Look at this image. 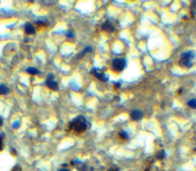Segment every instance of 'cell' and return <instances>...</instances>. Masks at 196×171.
<instances>
[{"instance_id":"5bb4252c","label":"cell","mask_w":196,"mask_h":171,"mask_svg":"<svg viewBox=\"0 0 196 171\" xmlns=\"http://www.w3.org/2000/svg\"><path fill=\"white\" fill-rule=\"evenodd\" d=\"M187 104H188L190 107L196 109V99H191L190 101H188Z\"/></svg>"},{"instance_id":"7c38bea8","label":"cell","mask_w":196,"mask_h":171,"mask_svg":"<svg viewBox=\"0 0 196 171\" xmlns=\"http://www.w3.org/2000/svg\"><path fill=\"white\" fill-rule=\"evenodd\" d=\"M191 15L192 17L196 16V1H193L192 2V6H191Z\"/></svg>"},{"instance_id":"e0dca14e","label":"cell","mask_w":196,"mask_h":171,"mask_svg":"<svg viewBox=\"0 0 196 171\" xmlns=\"http://www.w3.org/2000/svg\"><path fill=\"white\" fill-rule=\"evenodd\" d=\"M74 34L73 31H71V30H69V31L67 32V38H74Z\"/></svg>"},{"instance_id":"30bf717a","label":"cell","mask_w":196,"mask_h":171,"mask_svg":"<svg viewBox=\"0 0 196 171\" xmlns=\"http://www.w3.org/2000/svg\"><path fill=\"white\" fill-rule=\"evenodd\" d=\"M92 52V48L90 46H87L84 49H83L82 52H81L79 54H77V59H81L82 57H83L85 55L86 53L88 52Z\"/></svg>"},{"instance_id":"6da1fadb","label":"cell","mask_w":196,"mask_h":171,"mask_svg":"<svg viewBox=\"0 0 196 171\" xmlns=\"http://www.w3.org/2000/svg\"><path fill=\"white\" fill-rule=\"evenodd\" d=\"M69 128L77 134H81L88 128V123L85 117L80 115L69 124Z\"/></svg>"},{"instance_id":"ffe728a7","label":"cell","mask_w":196,"mask_h":171,"mask_svg":"<svg viewBox=\"0 0 196 171\" xmlns=\"http://www.w3.org/2000/svg\"><path fill=\"white\" fill-rule=\"evenodd\" d=\"M2 124H3V121H2V118L1 117H0V127H1V126H2Z\"/></svg>"},{"instance_id":"9c48e42d","label":"cell","mask_w":196,"mask_h":171,"mask_svg":"<svg viewBox=\"0 0 196 171\" xmlns=\"http://www.w3.org/2000/svg\"><path fill=\"white\" fill-rule=\"evenodd\" d=\"M9 92H10V90L6 85H5L4 84H0V94L7 95V94H9Z\"/></svg>"},{"instance_id":"d6986e66","label":"cell","mask_w":196,"mask_h":171,"mask_svg":"<svg viewBox=\"0 0 196 171\" xmlns=\"http://www.w3.org/2000/svg\"><path fill=\"white\" fill-rule=\"evenodd\" d=\"M13 171H22L21 167L19 166V165H16V166H15V167H13Z\"/></svg>"},{"instance_id":"4fadbf2b","label":"cell","mask_w":196,"mask_h":171,"mask_svg":"<svg viewBox=\"0 0 196 171\" xmlns=\"http://www.w3.org/2000/svg\"><path fill=\"white\" fill-rule=\"evenodd\" d=\"M156 158L158 159V160H159V161H161V160H163V159L165 158V150H160V151H158V153L156 154Z\"/></svg>"},{"instance_id":"7a4b0ae2","label":"cell","mask_w":196,"mask_h":171,"mask_svg":"<svg viewBox=\"0 0 196 171\" xmlns=\"http://www.w3.org/2000/svg\"><path fill=\"white\" fill-rule=\"evenodd\" d=\"M195 56L194 51H188L182 53L179 60V65L181 67L190 68L193 65V59Z\"/></svg>"},{"instance_id":"9a60e30c","label":"cell","mask_w":196,"mask_h":171,"mask_svg":"<svg viewBox=\"0 0 196 171\" xmlns=\"http://www.w3.org/2000/svg\"><path fill=\"white\" fill-rule=\"evenodd\" d=\"M119 136L120 137V138L123 139V140H125V139H127L128 138V134L126 131H121L120 133H119Z\"/></svg>"},{"instance_id":"2e32d148","label":"cell","mask_w":196,"mask_h":171,"mask_svg":"<svg viewBox=\"0 0 196 171\" xmlns=\"http://www.w3.org/2000/svg\"><path fill=\"white\" fill-rule=\"evenodd\" d=\"M3 137H4V134H0V151H2L3 149Z\"/></svg>"},{"instance_id":"5b68a950","label":"cell","mask_w":196,"mask_h":171,"mask_svg":"<svg viewBox=\"0 0 196 171\" xmlns=\"http://www.w3.org/2000/svg\"><path fill=\"white\" fill-rule=\"evenodd\" d=\"M142 116H143V114L141 111L136 109V110H133L130 113V117H131L132 120L133 121H140L142 118Z\"/></svg>"},{"instance_id":"8992f818","label":"cell","mask_w":196,"mask_h":171,"mask_svg":"<svg viewBox=\"0 0 196 171\" xmlns=\"http://www.w3.org/2000/svg\"><path fill=\"white\" fill-rule=\"evenodd\" d=\"M102 29L107 32H113L115 30L114 25L110 21H106L102 25Z\"/></svg>"},{"instance_id":"8fae6325","label":"cell","mask_w":196,"mask_h":171,"mask_svg":"<svg viewBox=\"0 0 196 171\" xmlns=\"http://www.w3.org/2000/svg\"><path fill=\"white\" fill-rule=\"evenodd\" d=\"M26 71H27L28 73L31 75H39L40 74L39 70H38L37 68H33V67L28 68L26 69Z\"/></svg>"},{"instance_id":"ba28073f","label":"cell","mask_w":196,"mask_h":171,"mask_svg":"<svg viewBox=\"0 0 196 171\" xmlns=\"http://www.w3.org/2000/svg\"><path fill=\"white\" fill-rule=\"evenodd\" d=\"M25 32L27 35H34L35 33V29L31 23H26L25 26Z\"/></svg>"},{"instance_id":"ac0fdd59","label":"cell","mask_w":196,"mask_h":171,"mask_svg":"<svg viewBox=\"0 0 196 171\" xmlns=\"http://www.w3.org/2000/svg\"><path fill=\"white\" fill-rule=\"evenodd\" d=\"M19 125H20V123H19V121H15V122H14V123L13 124V128H15V129L18 128V127H19Z\"/></svg>"},{"instance_id":"277c9868","label":"cell","mask_w":196,"mask_h":171,"mask_svg":"<svg viewBox=\"0 0 196 171\" xmlns=\"http://www.w3.org/2000/svg\"><path fill=\"white\" fill-rule=\"evenodd\" d=\"M90 73L93 74L94 77H96L98 80H100L101 82H106L108 81V77L101 70H100V69L93 68L91 70Z\"/></svg>"},{"instance_id":"52a82bcc","label":"cell","mask_w":196,"mask_h":171,"mask_svg":"<svg viewBox=\"0 0 196 171\" xmlns=\"http://www.w3.org/2000/svg\"><path fill=\"white\" fill-rule=\"evenodd\" d=\"M45 84L48 88L53 90V91H57L58 89V82L53 81V80H47Z\"/></svg>"},{"instance_id":"7402d4cb","label":"cell","mask_w":196,"mask_h":171,"mask_svg":"<svg viewBox=\"0 0 196 171\" xmlns=\"http://www.w3.org/2000/svg\"><path fill=\"white\" fill-rule=\"evenodd\" d=\"M108 171H118V170H115V169H111Z\"/></svg>"},{"instance_id":"44dd1931","label":"cell","mask_w":196,"mask_h":171,"mask_svg":"<svg viewBox=\"0 0 196 171\" xmlns=\"http://www.w3.org/2000/svg\"><path fill=\"white\" fill-rule=\"evenodd\" d=\"M58 171H70V170L67 169H60V170H59Z\"/></svg>"},{"instance_id":"3957f363","label":"cell","mask_w":196,"mask_h":171,"mask_svg":"<svg viewBox=\"0 0 196 171\" xmlns=\"http://www.w3.org/2000/svg\"><path fill=\"white\" fill-rule=\"evenodd\" d=\"M126 65V63L125 59H122V58L115 59L112 63V70L117 72H120L125 68Z\"/></svg>"}]
</instances>
